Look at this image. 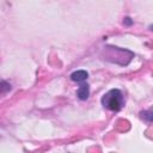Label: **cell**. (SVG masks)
<instances>
[{
	"mask_svg": "<svg viewBox=\"0 0 153 153\" xmlns=\"http://www.w3.org/2000/svg\"><path fill=\"white\" fill-rule=\"evenodd\" d=\"M102 105L111 111H118L123 106V94L118 88H112L102 97Z\"/></svg>",
	"mask_w": 153,
	"mask_h": 153,
	"instance_id": "obj_1",
	"label": "cell"
},
{
	"mask_svg": "<svg viewBox=\"0 0 153 153\" xmlns=\"http://www.w3.org/2000/svg\"><path fill=\"white\" fill-rule=\"evenodd\" d=\"M2 92H5L6 90H11V86L10 85H7V82L6 81H2Z\"/></svg>",
	"mask_w": 153,
	"mask_h": 153,
	"instance_id": "obj_5",
	"label": "cell"
},
{
	"mask_svg": "<svg viewBox=\"0 0 153 153\" xmlns=\"http://www.w3.org/2000/svg\"><path fill=\"white\" fill-rule=\"evenodd\" d=\"M87 76H88L87 72H86V71H82V69H80V71H75V72H73V73L71 74V79H72L73 81L81 82V84L87 79Z\"/></svg>",
	"mask_w": 153,
	"mask_h": 153,
	"instance_id": "obj_2",
	"label": "cell"
},
{
	"mask_svg": "<svg viewBox=\"0 0 153 153\" xmlns=\"http://www.w3.org/2000/svg\"><path fill=\"white\" fill-rule=\"evenodd\" d=\"M141 118L145 120L148 123L153 122V110H145V111H142L141 112Z\"/></svg>",
	"mask_w": 153,
	"mask_h": 153,
	"instance_id": "obj_4",
	"label": "cell"
},
{
	"mask_svg": "<svg viewBox=\"0 0 153 153\" xmlns=\"http://www.w3.org/2000/svg\"><path fill=\"white\" fill-rule=\"evenodd\" d=\"M88 94H90V87H88L87 84L82 82V84L79 86L78 91H76V96H78L79 99H81V100H86V99L88 98Z\"/></svg>",
	"mask_w": 153,
	"mask_h": 153,
	"instance_id": "obj_3",
	"label": "cell"
}]
</instances>
